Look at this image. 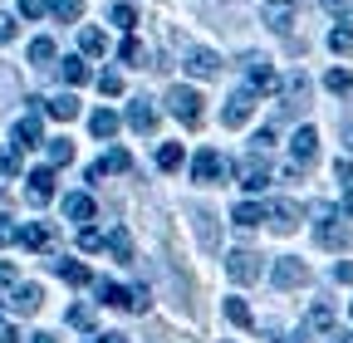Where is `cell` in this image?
Masks as SVG:
<instances>
[{
	"label": "cell",
	"mask_w": 353,
	"mask_h": 343,
	"mask_svg": "<svg viewBox=\"0 0 353 343\" xmlns=\"http://www.w3.org/2000/svg\"><path fill=\"white\" fill-rule=\"evenodd\" d=\"M167 113L182 123V127H196V123H201V94H196V89H182V83H172V89H167Z\"/></svg>",
	"instance_id": "6da1fadb"
},
{
	"label": "cell",
	"mask_w": 353,
	"mask_h": 343,
	"mask_svg": "<svg viewBox=\"0 0 353 343\" xmlns=\"http://www.w3.org/2000/svg\"><path fill=\"white\" fill-rule=\"evenodd\" d=\"M236 182H241L245 191H265V187H270V162H265L260 147H250V152L236 162Z\"/></svg>",
	"instance_id": "7a4b0ae2"
},
{
	"label": "cell",
	"mask_w": 353,
	"mask_h": 343,
	"mask_svg": "<svg viewBox=\"0 0 353 343\" xmlns=\"http://www.w3.org/2000/svg\"><path fill=\"white\" fill-rule=\"evenodd\" d=\"M192 177H196L201 187H216V182L231 177V162L221 157L216 147H206V152H196V162H192Z\"/></svg>",
	"instance_id": "3957f363"
},
{
	"label": "cell",
	"mask_w": 353,
	"mask_h": 343,
	"mask_svg": "<svg viewBox=\"0 0 353 343\" xmlns=\"http://www.w3.org/2000/svg\"><path fill=\"white\" fill-rule=\"evenodd\" d=\"M319 216H324V221H319V245H329V250H348V245H353V231L334 216L329 206H319Z\"/></svg>",
	"instance_id": "277c9868"
},
{
	"label": "cell",
	"mask_w": 353,
	"mask_h": 343,
	"mask_svg": "<svg viewBox=\"0 0 353 343\" xmlns=\"http://www.w3.org/2000/svg\"><path fill=\"white\" fill-rule=\"evenodd\" d=\"M226 275H231L236 284L260 280V255H255V250H231V255H226Z\"/></svg>",
	"instance_id": "5b68a950"
},
{
	"label": "cell",
	"mask_w": 353,
	"mask_h": 343,
	"mask_svg": "<svg viewBox=\"0 0 353 343\" xmlns=\"http://www.w3.org/2000/svg\"><path fill=\"white\" fill-rule=\"evenodd\" d=\"M25 182H30L25 187V201L30 206H50V196H54V167H34Z\"/></svg>",
	"instance_id": "8992f818"
},
{
	"label": "cell",
	"mask_w": 353,
	"mask_h": 343,
	"mask_svg": "<svg viewBox=\"0 0 353 343\" xmlns=\"http://www.w3.org/2000/svg\"><path fill=\"white\" fill-rule=\"evenodd\" d=\"M44 143V127H39V108H25L20 118H15V147L20 152H30V147H39Z\"/></svg>",
	"instance_id": "52a82bcc"
},
{
	"label": "cell",
	"mask_w": 353,
	"mask_h": 343,
	"mask_svg": "<svg viewBox=\"0 0 353 343\" xmlns=\"http://www.w3.org/2000/svg\"><path fill=\"white\" fill-rule=\"evenodd\" d=\"M265 25H270L275 34H290V25H294V15H299V0H265Z\"/></svg>",
	"instance_id": "ba28073f"
},
{
	"label": "cell",
	"mask_w": 353,
	"mask_h": 343,
	"mask_svg": "<svg viewBox=\"0 0 353 343\" xmlns=\"http://www.w3.org/2000/svg\"><path fill=\"white\" fill-rule=\"evenodd\" d=\"M275 284H280V289H299V284H309V265L299 260V255H285V260H275Z\"/></svg>",
	"instance_id": "9c48e42d"
},
{
	"label": "cell",
	"mask_w": 353,
	"mask_h": 343,
	"mask_svg": "<svg viewBox=\"0 0 353 343\" xmlns=\"http://www.w3.org/2000/svg\"><path fill=\"white\" fill-rule=\"evenodd\" d=\"M250 113H255V89H236V94L226 98V113H221V123H226V127H241Z\"/></svg>",
	"instance_id": "30bf717a"
},
{
	"label": "cell",
	"mask_w": 353,
	"mask_h": 343,
	"mask_svg": "<svg viewBox=\"0 0 353 343\" xmlns=\"http://www.w3.org/2000/svg\"><path fill=\"white\" fill-rule=\"evenodd\" d=\"M182 69H187V74H196V79H216V74H221V59H216L211 50L192 45V50L182 54Z\"/></svg>",
	"instance_id": "8fae6325"
},
{
	"label": "cell",
	"mask_w": 353,
	"mask_h": 343,
	"mask_svg": "<svg viewBox=\"0 0 353 343\" xmlns=\"http://www.w3.org/2000/svg\"><path fill=\"white\" fill-rule=\"evenodd\" d=\"M245 79H250V89L255 94H275L280 89V79H275V69H270V59H245Z\"/></svg>",
	"instance_id": "7c38bea8"
},
{
	"label": "cell",
	"mask_w": 353,
	"mask_h": 343,
	"mask_svg": "<svg viewBox=\"0 0 353 343\" xmlns=\"http://www.w3.org/2000/svg\"><path fill=\"white\" fill-rule=\"evenodd\" d=\"M128 167H132V157H128L123 147H113L108 157H99L94 167H88V182H94V187H99L103 177H113V172H128Z\"/></svg>",
	"instance_id": "4fadbf2b"
},
{
	"label": "cell",
	"mask_w": 353,
	"mask_h": 343,
	"mask_svg": "<svg viewBox=\"0 0 353 343\" xmlns=\"http://www.w3.org/2000/svg\"><path fill=\"white\" fill-rule=\"evenodd\" d=\"M192 226H196V240H201V250H221V240H216V216H211V211L206 206H192Z\"/></svg>",
	"instance_id": "5bb4252c"
},
{
	"label": "cell",
	"mask_w": 353,
	"mask_h": 343,
	"mask_svg": "<svg viewBox=\"0 0 353 343\" xmlns=\"http://www.w3.org/2000/svg\"><path fill=\"white\" fill-rule=\"evenodd\" d=\"M290 152H294L299 167H309V162L319 157V133H314V127H299V133L290 138Z\"/></svg>",
	"instance_id": "9a60e30c"
},
{
	"label": "cell",
	"mask_w": 353,
	"mask_h": 343,
	"mask_svg": "<svg viewBox=\"0 0 353 343\" xmlns=\"http://www.w3.org/2000/svg\"><path fill=\"white\" fill-rule=\"evenodd\" d=\"M265 221H270L280 236H290L294 226H299V206L294 201H270V211H265Z\"/></svg>",
	"instance_id": "2e32d148"
},
{
	"label": "cell",
	"mask_w": 353,
	"mask_h": 343,
	"mask_svg": "<svg viewBox=\"0 0 353 343\" xmlns=\"http://www.w3.org/2000/svg\"><path fill=\"white\" fill-rule=\"evenodd\" d=\"M128 127H138V133H152V127H157V108H152L148 98H132V103H128Z\"/></svg>",
	"instance_id": "e0dca14e"
},
{
	"label": "cell",
	"mask_w": 353,
	"mask_h": 343,
	"mask_svg": "<svg viewBox=\"0 0 353 343\" xmlns=\"http://www.w3.org/2000/svg\"><path fill=\"white\" fill-rule=\"evenodd\" d=\"M39 304H44V289L39 284H15V299H10L15 314H39Z\"/></svg>",
	"instance_id": "ac0fdd59"
},
{
	"label": "cell",
	"mask_w": 353,
	"mask_h": 343,
	"mask_svg": "<svg viewBox=\"0 0 353 343\" xmlns=\"http://www.w3.org/2000/svg\"><path fill=\"white\" fill-rule=\"evenodd\" d=\"M64 216L69 221H94V196H88V191H69L64 196Z\"/></svg>",
	"instance_id": "d6986e66"
},
{
	"label": "cell",
	"mask_w": 353,
	"mask_h": 343,
	"mask_svg": "<svg viewBox=\"0 0 353 343\" xmlns=\"http://www.w3.org/2000/svg\"><path fill=\"white\" fill-rule=\"evenodd\" d=\"M280 94H285V103H299V108H304V103H309V74H304V69L290 74V79L280 83Z\"/></svg>",
	"instance_id": "ffe728a7"
},
{
	"label": "cell",
	"mask_w": 353,
	"mask_h": 343,
	"mask_svg": "<svg viewBox=\"0 0 353 343\" xmlns=\"http://www.w3.org/2000/svg\"><path fill=\"white\" fill-rule=\"evenodd\" d=\"M329 50L334 54H353V20L348 15H339V25L329 30Z\"/></svg>",
	"instance_id": "44dd1931"
},
{
	"label": "cell",
	"mask_w": 353,
	"mask_h": 343,
	"mask_svg": "<svg viewBox=\"0 0 353 343\" xmlns=\"http://www.w3.org/2000/svg\"><path fill=\"white\" fill-rule=\"evenodd\" d=\"M44 113H50V118H59V123H74V118H79V98H74V94L44 98Z\"/></svg>",
	"instance_id": "7402d4cb"
},
{
	"label": "cell",
	"mask_w": 353,
	"mask_h": 343,
	"mask_svg": "<svg viewBox=\"0 0 353 343\" xmlns=\"http://www.w3.org/2000/svg\"><path fill=\"white\" fill-rule=\"evenodd\" d=\"M88 127H94V138H103V143H108V138L118 133V113H113V108H99V113H88Z\"/></svg>",
	"instance_id": "603a6c76"
},
{
	"label": "cell",
	"mask_w": 353,
	"mask_h": 343,
	"mask_svg": "<svg viewBox=\"0 0 353 343\" xmlns=\"http://www.w3.org/2000/svg\"><path fill=\"white\" fill-rule=\"evenodd\" d=\"M54 275H59L64 284H88V280H94L83 260H54Z\"/></svg>",
	"instance_id": "cb8c5ba5"
},
{
	"label": "cell",
	"mask_w": 353,
	"mask_h": 343,
	"mask_svg": "<svg viewBox=\"0 0 353 343\" xmlns=\"http://www.w3.org/2000/svg\"><path fill=\"white\" fill-rule=\"evenodd\" d=\"M50 240H54V226H50V221L25 226V250H50Z\"/></svg>",
	"instance_id": "d4e9b609"
},
{
	"label": "cell",
	"mask_w": 353,
	"mask_h": 343,
	"mask_svg": "<svg viewBox=\"0 0 353 343\" xmlns=\"http://www.w3.org/2000/svg\"><path fill=\"white\" fill-rule=\"evenodd\" d=\"M108 255H113V260H132V236H128V226H113V231H108Z\"/></svg>",
	"instance_id": "484cf974"
},
{
	"label": "cell",
	"mask_w": 353,
	"mask_h": 343,
	"mask_svg": "<svg viewBox=\"0 0 353 343\" xmlns=\"http://www.w3.org/2000/svg\"><path fill=\"white\" fill-rule=\"evenodd\" d=\"M231 221H236L241 231H250V226H260V221H265V211H260V201H241V206L231 211Z\"/></svg>",
	"instance_id": "4316f807"
},
{
	"label": "cell",
	"mask_w": 353,
	"mask_h": 343,
	"mask_svg": "<svg viewBox=\"0 0 353 343\" xmlns=\"http://www.w3.org/2000/svg\"><path fill=\"white\" fill-rule=\"evenodd\" d=\"M79 50H83V54H103V50H108L103 30H94V25H88V30H79Z\"/></svg>",
	"instance_id": "83f0119b"
},
{
	"label": "cell",
	"mask_w": 353,
	"mask_h": 343,
	"mask_svg": "<svg viewBox=\"0 0 353 343\" xmlns=\"http://www.w3.org/2000/svg\"><path fill=\"white\" fill-rule=\"evenodd\" d=\"M226 319H231L236 329H250V324H255V314H250L245 299H226Z\"/></svg>",
	"instance_id": "f1b7e54d"
},
{
	"label": "cell",
	"mask_w": 353,
	"mask_h": 343,
	"mask_svg": "<svg viewBox=\"0 0 353 343\" xmlns=\"http://www.w3.org/2000/svg\"><path fill=\"white\" fill-rule=\"evenodd\" d=\"M157 167H162V172H176V167H182V143H162V147H157Z\"/></svg>",
	"instance_id": "f546056e"
},
{
	"label": "cell",
	"mask_w": 353,
	"mask_h": 343,
	"mask_svg": "<svg viewBox=\"0 0 353 343\" xmlns=\"http://www.w3.org/2000/svg\"><path fill=\"white\" fill-rule=\"evenodd\" d=\"M304 324H309V329H319V333H334V309H329V304H314Z\"/></svg>",
	"instance_id": "4dcf8cb0"
},
{
	"label": "cell",
	"mask_w": 353,
	"mask_h": 343,
	"mask_svg": "<svg viewBox=\"0 0 353 343\" xmlns=\"http://www.w3.org/2000/svg\"><path fill=\"white\" fill-rule=\"evenodd\" d=\"M118 54H123V64H138V69H143V59H148V50H143V39H138V34H128Z\"/></svg>",
	"instance_id": "1f68e13d"
},
{
	"label": "cell",
	"mask_w": 353,
	"mask_h": 343,
	"mask_svg": "<svg viewBox=\"0 0 353 343\" xmlns=\"http://www.w3.org/2000/svg\"><path fill=\"white\" fill-rule=\"evenodd\" d=\"M59 79H64V83H83V79H88V64H83V59H74V54H69V59H64V64H59Z\"/></svg>",
	"instance_id": "d6a6232c"
},
{
	"label": "cell",
	"mask_w": 353,
	"mask_h": 343,
	"mask_svg": "<svg viewBox=\"0 0 353 343\" xmlns=\"http://www.w3.org/2000/svg\"><path fill=\"white\" fill-rule=\"evenodd\" d=\"M69 162H74V143L69 138H54L50 143V167H69Z\"/></svg>",
	"instance_id": "836d02e7"
},
{
	"label": "cell",
	"mask_w": 353,
	"mask_h": 343,
	"mask_svg": "<svg viewBox=\"0 0 353 343\" xmlns=\"http://www.w3.org/2000/svg\"><path fill=\"white\" fill-rule=\"evenodd\" d=\"M50 59H54V39H34V45H30V64H34V69H44Z\"/></svg>",
	"instance_id": "e575fe53"
},
{
	"label": "cell",
	"mask_w": 353,
	"mask_h": 343,
	"mask_svg": "<svg viewBox=\"0 0 353 343\" xmlns=\"http://www.w3.org/2000/svg\"><path fill=\"white\" fill-rule=\"evenodd\" d=\"M324 89H329V94H348V89H353L348 69H329V74H324Z\"/></svg>",
	"instance_id": "d590c367"
},
{
	"label": "cell",
	"mask_w": 353,
	"mask_h": 343,
	"mask_svg": "<svg viewBox=\"0 0 353 343\" xmlns=\"http://www.w3.org/2000/svg\"><path fill=\"white\" fill-rule=\"evenodd\" d=\"M50 15H54V20H79V15H83V0H54Z\"/></svg>",
	"instance_id": "8d00e7d4"
},
{
	"label": "cell",
	"mask_w": 353,
	"mask_h": 343,
	"mask_svg": "<svg viewBox=\"0 0 353 343\" xmlns=\"http://www.w3.org/2000/svg\"><path fill=\"white\" fill-rule=\"evenodd\" d=\"M79 245H83V250H103V245H108V236H103V231H94V226H83V231H79Z\"/></svg>",
	"instance_id": "74e56055"
},
{
	"label": "cell",
	"mask_w": 353,
	"mask_h": 343,
	"mask_svg": "<svg viewBox=\"0 0 353 343\" xmlns=\"http://www.w3.org/2000/svg\"><path fill=\"white\" fill-rule=\"evenodd\" d=\"M69 324L74 329H94V304H74L69 309Z\"/></svg>",
	"instance_id": "f35d334b"
},
{
	"label": "cell",
	"mask_w": 353,
	"mask_h": 343,
	"mask_svg": "<svg viewBox=\"0 0 353 343\" xmlns=\"http://www.w3.org/2000/svg\"><path fill=\"white\" fill-rule=\"evenodd\" d=\"M0 172H6V177H20V172H25V162H20V147H10L6 157H0Z\"/></svg>",
	"instance_id": "ab89813d"
},
{
	"label": "cell",
	"mask_w": 353,
	"mask_h": 343,
	"mask_svg": "<svg viewBox=\"0 0 353 343\" xmlns=\"http://www.w3.org/2000/svg\"><path fill=\"white\" fill-rule=\"evenodd\" d=\"M15 240H25V231H20L10 216H0V245H15Z\"/></svg>",
	"instance_id": "60d3db41"
},
{
	"label": "cell",
	"mask_w": 353,
	"mask_h": 343,
	"mask_svg": "<svg viewBox=\"0 0 353 343\" xmlns=\"http://www.w3.org/2000/svg\"><path fill=\"white\" fill-rule=\"evenodd\" d=\"M99 94H108V98H113V94H123V74H113V69H108V74H99Z\"/></svg>",
	"instance_id": "b9f144b4"
},
{
	"label": "cell",
	"mask_w": 353,
	"mask_h": 343,
	"mask_svg": "<svg viewBox=\"0 0 353 343\" xmlns=\"http://www.w3.org/2000/svg\"><path fill=\"white\" fill-rule=\"evenodd\" d=\"M113 25L132 30V25H138V10H132V6H113Z\"/></svg>",
	"instance_id": "7bdbcfd3"
},
{
	"label": "cell",
	"mask_w": 353,
	"mask_h": 343,
	"mask_svg": "<svg viewBox=\"0 0 353 343\" xmlns=\"http://www.w3.org/2000/svg\"><path fill=\"white\" fill-rule=\"evenodd\" d=\"M334 284H353V260H334Z\"/></svg>",
	"instance_id": "ee69618b"
},
{
	"label": "cell",
	"mask_w": 353,
	"mask_h": 343,
	"mask_svg": "<svg viewBox=\"0 0 353 343\" xmlns=\"http://www.w3.org/2000/svg\"><path fill=\"white\" fill-rule=\"evenodd\" d=\"M44 10H50V6H44V0H20V15H25V20H39Z\"/></svg>",
	"instance_id": "f6af8a7d"
},
{
	"label": "cell",
	"mask_w": 353,
	"mask_h": 343,
	"mask_svg": "<svg viewBox=\"0 0 353 343\" xmlns=\"http://www.w3.org/2000/svg\"><path fill=\"white\" fill-rule=\"evenodd\" d=\"M334 177H339L343 187H353V162H348V157H343V162H334Z\"/></svg>",
	"instance_id": "bcb514c9"
},
{
	"label": "cell",
	"mask_w": 353,
	"mask_h": 343,
	"mask_svg": "<svg viewBox=\"0 0 353 343\" xmlns=\"http://www.w3.org/2000/svg\"><path fill=\"white\" fill-rule=\"evenodd\" d=\"M275 343H309V324H299V329H294V333H280V338H275Z\"/></svg>",
	"instance_id": "7dc6e473"
},
{
	"label": "cell",
	"mask_w": 353,
	"mask_h": 343,
	"mask_svg": "<svg viewBox=\"0 0 353 343\" xmlns=\"http://www.w3.org/2000/svg\"><path fill=\"white\" fill-rule=\"evenodd\" d=\"M10 39H15V20L0 15V45H10Z\"/></svg>",
	"instance_id": "c3c4849f"
},
{
	"label": "cell",
	"mask_w": 353,
	"mask_h": 343,
	"mask_svg": "<svg viewBox=\"0 0 353 343\" xmlns=\"http://www.w3.org/2000/svg\"><path fill=\"white\" fill-rule=\"evenodd\" d=\"M250 143H255V147H260V152H265V147H270V143H275V127H260V133H255V138H250Z\"/></svg>",
	"instance_id": "681fc988"
},
{
	"label": "cell",
	"mask_w": 353,
	"mask_h": 343,
	"mask_svg": "<svg viewBox=\"0 0 353 343\" xmlns=\"http://www.w3.org/2000/svg\"><path fill=\"white\" fill-rule=\"evenodd\" d=\"M6 284H15V265H10V260H0V289H6Z\"/></svg>",
	"instance_id": "f907efd6"
},
{
	"label": "cell",
	"mask_w": 353,
	"mask_h": 343,
	"mask_svg": "<svg viewBox=\"0 0 353 343\" xmlns=\"http://www.w3.org/2000/svg\"><path fill=\"white\" fill-rule=\"evenodd\" d=\"M324 10H334V15H348V0H319Z\"/></svg>",
	"instance_id": "816d5d0a"
},
{
	"label": "cell",
	"mask_w": 353,
	"mask_h": 343,
	"mask_svg": "<svg viewBox=\"0 0 353 343\" xmlns=\"http://www.w3.org/2000/svg\"><path fill=\"white\" fill-rule=\"evenodd\" d=\"M0 343H20V333H15L10 324H0Z\"/></svg>",
	"instance_id": "f5cc1de1"
},
{
	"label": "cell",
	"mask_w": 353,
	"mask_h": 343,
	"mask_svg": "<svg viewBox=\"0 0 353 343\" xmlns=\"http://www.w3.org/2000/svg\"><path fill=\"white\" fill-rule=\"evenodd\" d=\"M88 343H123V333H94Z\"/></svg>",
	"instance_id": "db71d44e"
},
{
	"label": "cell",
	"mask_w": 353,
	"mask_h": 343,
	"mask_svg": "<svg viewBox=\"0 0 353 343\" xmlns=\"http://www.w3.org/2000/svg\"><path fill=\"white\" fill-rule=\"evenodd\" d=\"M343 147L353 152V123H343Z\"/></svg>",
	"instance_id": "11a10c76"
},
{
	"label": "cell",
	"mask_w": 353,
	"mask_h": 343,
	"mask_svg": "<svg viewBox=\"0 0 353 343\" xmlns=\"http://www.w3.org/2000/svg\"><path fill=\"white\" fill-rule=\"evenodd\" d=\"M30 343H59V338H54V333H34Z\"/></svg>",
	"instance_id": "9f6ffc18"
},
{
	"label": "cell",
	"mask_w": 353,
	"mask_h": 343,
	"mask_svg": "<svg viewBox=\"0 0 353 343\" xmlns=\"http://www.w3.org/2000/svg\"><path fill=\"white\" fill-rule=\"evenodd\" d=\"M343 211H348V216H353V191H348V196H343Z\"/></svg>",
	"instance_id": "6f0895ef"
},
{
	"label": "cell",
	"mask_w": 353,
	"mask_h": 343,
	"mask_svg": "<svg viewBox=\"0 0 353 343\" xmlns=\"http://www.w3.org/2000/svg\"><path fill=\"white\" fill-rule=\"evenodd\" d=\"M348 314H353V309H348Z\"/></svg>",
	"instance_id": "680465c9"
}]
</instances>
